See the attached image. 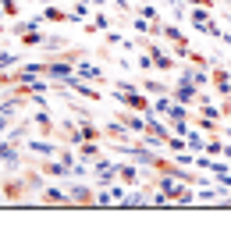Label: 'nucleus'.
<instances>
[{"label": "nucleus", "mask_w": 231, "mask_h": 249, "mask_svg": "<svg viewBox=\"0 0 231 249\" xmlns=\"http://www.w3.org/2000/svg\"><path fill=\"white\" fill-rule=\"evenodd\" d=\"M139 64H142V68H146V71H149V68H153L157 61H153V57H149V53H142V57H139Z\"/></svg>", "instance_id": "nucleus-37"}, {"label": "nucleus", "mask_w": 231, "mask_h": 249, "mask_svg": "<svg viewBox=\"0 0 231 249\" xmlns=\"http://www.w3.org/2000/svg\"><path fill=\"white\" fill-rule=\"evenodd\" d=\"M118 178H124V182H135V178H139V167H132V164H118Z\"/></svg>", "instance_id": "nucleus-24"}, {"label": "nucleus", "mask_w": 231, "mask_h": 249, "mask_svg": "<svg viewBox=\"0 0 231 249\" xmlns=\"http://www.w3.org/2000/svg\"><path fill=\"white\" fill-rule=\"evenodd\" d=\"M118 121H124V124H128V132H139V135H142V132H146V124H149V121L135 118V114H124V110L118 114Z\"/></svg>", "instance_id": "nucleus-11"}, {"label": "nucleus", "mask_w": 231, "mask_h": 249, "mask_svg": "<svg viewBox=\"0 0 231 249\" xmlns=\"http://www.w3.org/2000/svg\"><path fill=\"white\" fill-rule=\"evenodd\" d=\"M78 153H82V160H100V146L92 139H86L82 146H78Z\"/></svg>", "instance_id": "nucleus-18"}, {"label": "nucleus", "mask_w": 231, "mask_h": 249, "mask_svg": "<svg viewBox=\"0 0 231 249\" xmlns=\"http://www.w3.org/2000/svg\"><path fill=\"white\" fill-rule=\"evenodd\" d=\"M11 64H15V53H4V50H0V71H7Z\"/></svg>", "instance_id": "nucleus-35"}, {"label": "nucleus", "mask_w": 231, "mask_h": 249, "mask_svg": "<svg viewBox=\"0 0 231 249\" xmlns=\"http://www.w3.org/2000/svg\"><path fill=\"white\" fill-rule=\"evenodd\" d=\"M21 192H29L25 182H11V178L4 182V196H7V199H21Z\"/></svg>", "instance_id": "nucleus-17"}, {"label": "nucleus", "mask_w": 231, "mask_h": 249, "mask_svg": "<svg viewBox=\"0 0 231 249\" xmlns=\"http://www.w3.org/2000/svg\"><path fill=\"white\" fill-rule=\"evenodd\" d=\"M114 4H118L121 11H128V0H114Z\"/></svg>", "instance_id": "nucleus-40"}, {"label": "nucleus", "mask_w": 231, "mask_h": 249, "mask_svg": "<svg viewBox=\"0 0 231 249\" xmlns=\"http://www.w3.org/2000/svg\"><path fill=\"white\" fill-rule=\"evenodd\" d=\"M0 164H7V167H18V150H15V142H0Z\"/></svg>", "instance_id": "nucleus-8"}, {"label": "nucleus", "mask_w": 231, "mask_h": 249, "mask_svg": "<svg viewBox=\"0 0 231 249\" xmlns=\"http://www.w3.org/2000/svg\"><path fill=\"white\" fill-rule=\"evenodd\" d=\"M68 196H71L75 207H92V203H96V192L89 185H68Z\"/></svg>", "instance_id": "nucleus-3"}, {"label": "nucleus", "mask_w": 231, "mask_h": 249, "mask_svg": "<svg viewBox=\"0 0 231 249\" xmlns=\"http://www.w3.org/2000/svg\"><path fill=\"white\" fill-rule=\"evenodd\" d=\"M139 15H142V18H149V21H160L157 7H149V4H142V7H139Z\"/></svg>", "instance_id": "nucleus-31"}, {"label": "nucleus", "mask_w": 231, "mask_h": 249, "mask_svg": "<svg viewBox=\"0 0 231 249\" xmlns=\"http://www.w3.org/2000/svg\"><path fill=\"white\" fill-rule=\"evenodd\" d=\"M86 4H92V0H86Z\"/></svg>", "instance_id": "nucleus-44"}, {"label": "nucleus", "mask_w": 231, "mask_h": 249, "mask_svg": "<svg viewBox=\"0 0 231 249\" xmlns=\"http://www.w3.org/2000/svg\"><path fill=\"white\" fill-rule=\"evenodd\" d=\"M43 18H46V21H71V15H68V11H61V7H46Z\"/></svg>", "instance_id": "nucleus-21"}, {"label": "nucleus", "mask_w": 231, "mask_h": 249, "mask_svg": "<svg viewBox=\"0 0 231 249\" xmlns=\"http://www.w3.org/2000/svg\"><path fill=\"white\" fill-rule=\"evenodd\" d=\"M43 171L50 175V178H64L68 171H71V164H64V160H50V164H43Z\"/></svg>", "instance_id": "nucleus-12"}, {"label": "nucleus", "mask_w": 231, "mask_h": 249, "mask_svg": "<svg viewBox=\"0 0 231 249\" xmlns=\"http://www.w3.org/2000/svg\"><path fill=\"white\" fill-rule=\"evenodd\" d=\"M142 93H149V96H164L167 89L160 86V82H153V78H146V82H142Z\"/></svg>", "instance_id": "nucleus-25"}, {"label": "nucleus", "mask_w": 231, "mask_h": 249, "mask_svg": "<svg viewBox=\"0 0 231 249\" xmlns=\"http://www.w3.org/2000/svg\"><path fill=\"white\" fill-rule=\"evenodd\" d=\"M189 18H192V25L203 32L206 25H210V7H195V11H189Z\"/></svg>", "instance_id": "nucleus-10"}, {"label": "nucleus", "mask_w": 231, "mask_h": 249, "mask_svg": "<svg viewBox=\"0 0 231 249\" xmlns=\"http://www.w3.org/2000/svg\"><path fill=\"white\" fill-rule=\"evenodd\" d=\"M21 135H25V124H18V128L7 135V139H11V142H21Z\"/></svg>", "instance_id": "nucleus-36"}, {"label": "nucleus", "mask_w": 231, "mask_h": 249, "mask_svg": "<svg viewBox=\"0 0 231 249\" xmlns=\"http://www.w3.org/2000/svg\"><path fill=\"white\" fill-rule=\"evenodd\" d=\"M7 121H11V118H4V114H0V132H7Z\"/></svg>", "instance_id": "nucleus-39"}, {"label": "nucleus", "mask_w": 231, "mask_h": 249, "mask_svg": "<svg viewBox=\"0 0 231 249\" xmlns=\"http://www.w3.org/2000/svg\"><path fill=\"white\" fill-rule=\"evenodd\" d=\"M71 64L75 61H68V57H61V61H46V78H57V82H68L75 71H71Z\"/></svg>", "instance_id": "nucleus-2"}, {"label": "nucleus", "mask_w": 231, "mask_h": 249, "mask_svg": "<svg viewBox=\"0 0 231 249\" xmlns=\"http://www.w3.org/2000/svg\"><path fill=\"white\" fill-rule=\"evenodd\" d=\"M75 71L82 75V78H89V82H103V71H100L96 64H86V61H78V68H75Z\"/></svg>", "instance_id": "nucleus-9"}, {"label": "nucleus", "mask_w": 231, "mask_h": 249, "mask_svg": "<svg viewBox=\"0 0 231 249\" xmlns=\"http://www.w3.org/2000/svg\"><path fill=\"white\" fill-rule=\"evenodd\" d=\"M185 142H189L192 153H203V150H206V139H203L199 132H189V135H185Z\"/></svg>", "instance_id": "nucleus-19"}, {"label": "nucleus", "mask_w": 231, "mask_h": 249, "mask_svg": "<svg viewBox=\"0 0 231 249\" xmlns=\"http://www.w3.org/2000/svg\"><path fill=\"white\" fill-rule=\"evenodd\" d=\"M167 107H171L167 96H157V100H153V110H160V114H167Z\"/></svg>", "instance_id": "nucleus-33"}, {"label": "nucleus", "mask_w": 231, "mask_h": 249, "mask_svg": "<svg viewBox=\"0 0 231 249\" xmlns=\"http://www.w3.org/2000/svg\"><path fill=\"white\" fill-rule=\"evenodd\" d=\"M146 203H153V196H149V192H132V196H124L121 207H146Z\"/></svg>", "instance_id": "nucleus-15"}, {"label": "nucleus", "mask_w": 231, "mask_h": 249, "mask_svg": "<svg viewBox=\"0 0 231 249\" xmlns=\"http://www.w3.org/2000/svg\"><path fill=\"white\" fill-rule=\"evenodd\" d=\"M206 153L210 157H224V142L221 139H206Z\"/></svg>", "instance_id": "nucleus-27"}, {"label": "nucleus", "mask_w": 231, "mask_h": 249, "mask_svg": "<svg viewBox=\"0 0 231 249\" xmlns=\"http://www.w3.org/2000/svg\"><path fill=\"white\" fill-rule=\"evenodd\" d=\"M175 100H181V104H192V100H199V86L181 82V78H178V86H175Z\"/></svg>", "instance_id": "nucleus-6"}, {"label": "nucleus", "mask_w": 231, "mask_h": 249, "mask_svg": "<svg viewBox=\"0 0 231 249\" xmlns=\"http://www.w3.org/2000/svg\"><path fill=\"white\" fill-rule=\"evenodd\" d=\"M86 82H89V78H82V75H71V78H68V89H75V93H82L86 100H100V89H89Z\"/></svg>", "instance_id": "nucleus-5"}, {"label": "nucleus", "mask_w": 231, "mask_h": 249, "mask_svg": "<svg viewBox=\"0 0 231 249\" xmlns=\"http://www.w3.org/2000/svg\"><path fill=\"white\" fill-rule=\"evenodd\" d=\"M210 82H213V89H217L221 96H231V71H228V68H213V71H210Z\"/></svg>", "instance_id": "nucleus-4"}, {"label": "nucleus", "mask_w": 231, "mask_h": 249, "mask_svg": "<svg viewBox=\"0 0 231 249\" xmlns=\"http://www.w3.org/2000/svg\"><path fill=\"white\" fill-rule=\"evenodd\" d=\"M43 39H46V36H43L39 29H29L25 36H21V43H25V47H43Z\"/></svg>", "instance_id": "nucleus-22"}, {"label": "nucleus", "mask_w": 231, "mask_h": 249, "mask_svg": "<svg viewBox=\"0 0 231 249\" xmlns=\"http://www.w3.org/2000/svg\"><path fill=\"white\" fill-rule=\"evenodd\" d=\"M43 199H46V203H53V207H64V203H71V196H68V192H61V189H46V192H43Z\"/></svg>", "instance_id": "nucleus-14"}, {"label": "nucleus", "mask_w": 231, "mask_h": 249, "mask_svg": "<svg viewBox=\"0 0 231 249\" xmlns=\"http://www.w3.org/2000/svg\"><path fill=\"white\" fill-rule=\"evenodd\" d=\"M103 135H110V139H128V124L124 121H110L107 128H103Z\"/></svg>", "instance_id": "nucleus-13"}, {"label": "nucleus", "mask_w": 231, "mask_h": 249, "mask_svg": "<svg viewBox=\"0 0 231 249\" xmlns=\"http://www.w3.org/2000/svg\"><path fill=\"white\" fill-rule=\"evenodd\" d=\"M107 29H110V21L103 15H96V18H92V25H86V32H107Z\"/></svg>", "instance_id": "nucleus-26"}, {"label": "nucleus", "mask_w": 231, "mask_h": 249, "mask_svg": "<svg viewBox=\"0 0 231 249\" xmlns=\"http://www.w3.org/2000/svg\"><path fill=\"white\" fill-rule=\"evenodd\" d=\"M29 150H32V153L50 157V153H57V146H53V142H39V139H32V142H29Z\"/></svg>", "instance_id": "nucleus-23"}, {"label": "nucleus", "mask_w": 231, "mask_h": 249, "mask_svg": "<svg viewBox=\"0 0 231 249\" xmlns=\"http://www.w3.org/2000/svg\"><path fill=\"white\" fill-rule=\"evenodd\" d=\"M114 96H118L128 110H142V114L153 107V104H149V93H139V89H132V93H124V89H114Z\"/></svg>", "instance_id": "nucleus-1"}, {"label": "nucleus", "mask_w": 231, "mask_h": 249, "mask_svg": "<svg viewBox=\"0 0 231 249\" xmlns=\"http://www.w3.org/2000/svg\"><path fill=\"white\" fill-rule=\"evenodd\" d=\"M224 114H228V121H231V104H224Z\"/></svg>", "instance_id": "nucleus-42"}, {"label": "nucleus", "mask_w": 231, "mask_h": 249, "mask_svg": "<svg viewBox=\"0 0 231 249\" xmlns=\"http://www.w3.org/2000/svg\"><path fill=\"white\" fill-rule=\"evenodd\" d=\"M86 171H89V160H78V164H71V175H75V178H82Z\"/></svg>", "instance_id": "nucleus-34"}, {"label": "nucleus", "mask_w": 231, "mask_h": 249, "mask_svg": "<svg viewBox=\"0 0 231 249\" xmlns=\"http://www.w3.org/2000/svg\"><path fill=\"white\" fill-rule=\"evenodd\" d=\"M0 29H4V18H0Z\"/></svg>", "instance_id": "nucleus-43"}, {"label": "nucleus", "mask_w": 231, "mask_h": 249, "mask_svg": "<svg viewBox=\"0 0 231 249\" xmlns=\"http://www.w3.org/2000/svg\"><path fill=\"white\" fill-rule=\"evenodd\" d=\"M228 167H231L228 160H210V171H213L217 178H221V175H228Z\"/></svg>", "instance_id": "nucleus-29"}, {"label": "nucleus", "mask_w": 231, "mask_h": 249, "mask_svg": "<svg viewBox=\"0 0 231 249\" xmlns=\"http://www.w3.org/2000/svg\"><path fill=\"white\" fill-rule=\"evenodd\" d=\"M181 82H192V86H206V82H210V75H206L203 71V68H181Z\"/></svg>", "instance_id": "nucleus-7"}, {"label": "nucleus", "mask_w": 231, "mask_h": 249, "mask_svg": "<svg viewBox=\"0 0 231 249\" xmlns=\"http://www.w3.org/2000/svg\"><path fill=\"white\" fill-rule=\"evenodd\" d=\"M224 160H231V146L224 142Z\"/></svg>", "instance_id": "nucleus-41"}, {"label": "nucleus", "mask_w": 231, "mask_h": 249, "mask_svg": "<svg viewBox=\"0 0 231 249\" xmlns=\"http://www.w3.org/2000/svg\"><path fill=\"white\" fill-rule=\"evenodd\" d=\"M82 135H86V139H100V135H103V132H100V128H96V124H92V121L86 118V121H82Z\"/></svg>", "instance_id": "nucleus-28"}, {"label": "nucleus", "mask_w": 231, "mask_h": 249, "mask_svg": "<svg viewBox=\"0 0 231 249\" xmlns=\"http://www.w3.org/2000/svg\"><path fill=\"white\" fill-rule=\"evenodd\" d=\"M0 11H4V15H11V18H15V15H18V4H15V0H0Z\"/></svg>", "instance_id": "nucleus-32"}, {"label": "nucleus", "mask_w": 231, "mask_h": 249, "mask_svg": "<svg viewBox=\"0 0 231 249\" xmlns=\"http://www.w3.org/2000/svg\"><path fill=\"white\" fill-rule=\"evenodd\" d=\"M192 7H213V0H189Z\"/></svg>", "instance_id": "nucleus-38"}, {"label": "nucleus", "mask_w": 231, "mask_h": 249, "mask_svg": "<svg viewBox=\"0 0 231 249\" xmlns=\"http://www.w3.org/2000/svg\"><path fill=\"white\" fill-rule=\"evenodd\" d=\"M39 185H43V178H39V175H32V171H29V175H25V189H29V192H36Z\"/></svg>", "instance_id": "nucleus-30"}, {"label": "nucleus", "mask_w": 231, "mask_h": 249, "mask_svg": "<svg viewBox=\"0 0 231 249\" xmlns=\"http://www.w3.org/2000/svg\"><path fill=\"white\" fill-rule=\"evenodd\" d=\"M171 199H175V203H192L195 196L189 192V182H178V185H175V192H171Z\"/></svg>", "instance_id": "nucleus-16"}, {"label": "nucleus", "mask_w": 231, "mask_h": 249, "mask_svg": "<svg viewBox=\"0 0 231 249\" xmlns=\"http://www.w3.org/2000/svg\"><path fill=\"white\" fill-rule=\"evenodd\" d=\"M149 53H153V61H157V68H160V71H171V68H175V61H171L167 53H160L157 47H149Z\"/></svg>", "instance_id": "nucleus-20"}]
</instances>
